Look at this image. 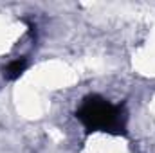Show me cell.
<instances>
[{"label": "cell", "mask_w": 155, "mask_h": 153, "mask_svg": "<svg viewBox=\"0 0 155 153\" xmlns=\"http://www.w3.org/2000/svg\"><path fill=\"white\" fill-rule=\"evenodd\" d=\"M27 69V60L25 58H16L13 61L7 63V67L4 69V77L9 81H15L24 74V70Z\"/></svg>", "instance_id": "7a4b0ae2"}, {"label": "cell", "mask_w": 155, "mask_h": 153, "mask_svg": "<svg viewBox=\"0 0 155 153\" xmlns=\"http://www.w3.org/2000/svg\"><path fill=\"white\" fill-rule=\"evenodd\" d=\"M76 117L87 132H107L112 135L126 133V112L121 105H112L99 96H88L76 110Z\"/></svg>", "instance_id": "6da1fadb"}]
</instances>
